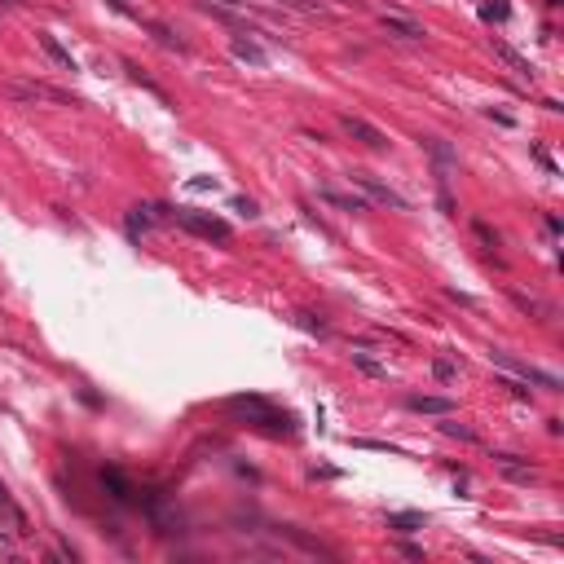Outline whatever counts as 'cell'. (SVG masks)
Listing matches in <instances>:
<instances>
[{
  "label": "cell",
  "mask_w": 564,
  "mask_h": 564,
  "mask_svg": "<svg viewBox=\"0 0 564 564\" xmlns=\"http://www.w3.org/2000/svg\"><path fill=\"white\" fill-rule=\"evenodd\" d=\"M5 97L23 102V106H36V102H54V106H75V97L71 93H62L54 84H45V80H5Z\"/></svg>",
  "instance_id": "obj_1"
},
{
  "label": "cell",
  "mask_w": 564,
  "mask_h": 564,
  "mask_svg": "<svg viewBox=\"0 0 564 564\" xmlns=\"http://www.w3.org/2000/svg\"><path fill=\"white\" fill-rule=\"evenodd\" d=\"M176 221H181L190 234L198 238H212V243H229V225L221 221V216H203V212H190V207H176Z\"/></svg>",
  "instance_id": "obj_2"
},
{
  "label": "cell",
  "mask_w": 564,
  "mask_h": 564,
  "mask_svg": "<svg viewBox=\"0 0 564 564\" xmlns=\"http://www.w3.org/2000/svg\"><path fill=\"white\" fill-rule=\"evenodd\" d=\"M229 410H243V414H252V419L260 423V427H269V432H287L291 427V414H278V410H269L260 397H234L229 401Z\"/></svg>",
  "instance_id": "obj_3"
},
{
  "label": "cell",
  "mask_w": 564,
  "mask_h": 564,
  "mask_svg": "<svg viewBox=\"0 0 564 564\" xmlns=\"http://www.w3.org/2000/svg\"><path fill=\"white\" fill-rule=\"evenodd\" d=\"M494 366H503V371H511V375H520L525 384H538V388H547V392H556V388H560L556 375H547V371H538V366H525V362H516V357H511V353H503V349H494Z\"/></svg>",
  "instance_id": "obj_4"
},
{
  "label": "cell",
  "mask_w": 564,
  "mask_h": 564,
  "mask_svg": "<svg viewBox=\"0 0 564 564\" xmlns=\"http://www.w3.org/2000/svg\"><path fill=\"white\" fill-rule=\"evenodd\" d=\"M340 128L349 132L353 141H362L366 150H388V137H384L371 119H362V115H340Z\"/></svg>",
  "instance_id": "obj_5"
},
{
  "label": "cell",
  "mask_w": 564,
  "mask_h": 564,
  "mask_svg": "<svg viewBox=\"0 0 564 564\" xmlns=\"http://www.w3.org/2000/svg\"><path fill=\"white\" fill-rule=\"evenodd\" d=\"M423 150L432 154V172H436V185H450V172L458 168V154H454V145H450V141H441V137H427V141H423Z\"/></svg>",
  "instance_id": "obj_6"
},
{
  "label": "cell",
  "mask_w": 564,
  "mask_h": 564,
  "mask_svg": "<svg viewBox=\"0 0 564 564\" xmlns=\"http://www.w3.org/2000/svg\"><path fill=\"white\" fill-rule=\"evenodd\" d=\"M349 181H357V185H362V190H366V194L375 198V203H384V207H392V212H406V198H401V194H397V190H388V185H384V181H379V176H371V172H353V176H349Z\"/></svg>",
  "instance_id": "obj_7"
},
{
  "label": "cell",
  "mask_w": 564,
  "mask_h": 564,
  "mask_svg": "<svg viewBox=\"0 0 564 564\" xmlns=\"http://www.w3.org/2000/svg\"><path fill=\"white\" fill-rule=\"evenodd\" d=\"M494 463H498V472H503L507 480H516V485H534V480H538V467L520 463L516 454H494Z\"/></svg>",
  "instance_id": "obj_8"
},
{
  "label": "cell",
  "mask_w": 564,
  "mask_h": 564,
  "mask_svg": "<svg viewBox=\"0 0 564 564\" xmlns=\"http://www.w3.org/2000/svg\"><path fill=\"white\" fill-rule=\"evenodd\" d=\"M406 406H410L414 414H454L450 397H423V392H414V397H406Z\"/></svg>",
  "instance_id": "obj_9"
},
{
  "label": "cell",
  "mask_w": 564,
  "mask_h": 564,
  "mask_svg": "<svg viewBox=\"0 0 564 564\" xmlns=\"http://www.w3.org/2000/svg\"><path fill=\"white\" fill-rule=\"evenodd\" d=\"M102 485L110 489L115 503H132V480L119 472V467H102Z\"/></svg>",
  "instance_id": "obj_10"
},
{
  "label": "cell",
  "mask_w": 564,
  "mask_h": 564,
  "mask_svg": "<svg viewBox=\"0 0 564 564\" xmlns=\"http://www.w3.org/2000/svg\"><path fill=\"white\" fill-rule=\"evenodd\" d=\"M36 40H40V49H45V54H49V62H58L62 71H75V58H71L67 49L58 45V36H49V31H36Z\"/></svg>",
  "instance_id": "obj_11"
},
{
  "label": "cell",
  "mask_w": 564,
  "mask_h": 564,
  "mask_svg": "<svg viewBox=\"0 0 564 564\" xmlns=\"http://www.w3.org/2000/svg\"><path fill=\"white\" fill-rule=\"evenodd\" d=\"M384 27H388L392 36H401V40H423V27L410 23V18H401V14H384Z\"/></svg>",
  "instance_id": "obj_12"
},
{
  "label": "cell",
  "mask_w": 564,
  "mask_h": 564,
  "mask_svg": "<svg viewBox=\"0 0 564 564\" xmlns=\"http://www.w3.org/2000/svg\"><path fill=\"white\" fill-rule=\"evenodd\" d=\"M494 54H498V58H503V62H507V67H511V71H516V75H520V80H534V67H529V62H525V58H520V54H516V49H507V45H503V40H494Z\"/></svg>",
  "instance_id": "obj_13"
},
{
  "label": "cell",
  "mask_w": 564,
  "mask_h": 564,
  "mask_svg": "<svg viewBox=\"0 0 564 564\" xmlns=\"http://www.w3.org/2000/svg\"><path fill=\"white\" fill-rule=\"evenodd\" d=\"M322 198H327L331 207H340V212H366V198H357V194H344V190H322Z\"/></svg>",
  "instance_id": "obj_14"
},
{
  "label": "cell",
  "mask_w": 564,
  "mask_h": 564,
  "mask_svg": "<svg viewBox=\"0 0 564 564\" xmlns=\"http://www.w3.org/2000/svg\"><path fill=\"white\" fill-rule=\"evenodd\" d=\"M234 58H243V62H252V67H265L269 54L256 45V40H243V36H234Z\"/></svg>",
  "instance_id": "obj_15"
},
{
  "label": "cell",
  "mask_w": 564,
  "mask_h": 564,
  "mask_svg": "<svg viewBox=\"0 0 564 564\" xmlns=\"http://www.w3.org/2000/svg\"><path fill=\"white\" fill-rule=\"evenodd\" d=\"M282 534H287L291 542H300V547H305V551H313V556H327V560H336V551H331V547H322V542H318V538H309V534H300V529H296V525H282Z\"/></svg>",
  "instance_id": "obj_16"
},
{
  "label": "cell",
  "mask_w": 564,
  "mask_h": 564,
  "mask_svg": "<svg viewBox=\"0 0 564 564\" xmlns=\"http://www.w3.org/2000/svg\"><path fill=\"white\" fill-rule=\"evenodd\" d=\"M137 23H141L145 31H150V36H154V40H159V45H163V49H176V54H185V45H181V40H176V36H172V27H163V23H150V18H137Z\"/></svg>",
  "instance_id": "obj_17"
},
{
  "label": "cell",
  "mask_w": 564,
  "mask_h": 564,
  "mask_svg": "<svg viewBox=\"0 0 564 564\" xmlns=\"http://www.w3.org/2000/svg\"><path fill=\"white\" fill-rule=\"evenodd\" d=\"M353 366H357L362 375H375V379H384V375H388V366H384L379 357H371L366 349H353Z\"/></svg>",
  "instance_id": "obj_18"
},
{
  "label": "cell",
  "mask_w": 564,
  "mask_h": 564,
  "mask_svg": "<svg viewBox=\"0 0 564 564\" xmlns=\"http://www.w3.org/2000/svg\"><path fill=\"white\" fill-rule=\"evenodd\" d=\"M388 529H397V534H414V529H423V516L419 511H392Z\"/></svg>",
  "instance_id": "obj_19"
},
{
  "label": "cell",
  "mask_w": 564,
  "mask_h": 564,
  "mask_svg": "<svg viewBox=\"0 0 564 564\" xmlns=\"http://www.w3.org/2000/svg\"><path fill=\"white\" fill-rule=\"evenodd\" d=\"M124 71H128V75H132V84H141L145 93H150V97H159V102H168V93H163L159 84H154V80H150V75H145V71L137 67V62H124Z\"/></svg>",
  "instance_id": "obj_20"
},
{
  "label": "cell",
  "mask_w": 564,
  "mask_h": 564,
  "mask_svg": "<svg viewBox=\"0 0 564 564\" xmlns=\"http://www.w3.org/2000/svg\"><path fill=\"white\" fill-rule=\"evenodd\" d=\"M511 300H516V305H520V309H525V313H534V318H538V322H551V309H547V305H542V300H538V296H525V291H511Z\"/></svg>",
  "instance_id": "obj_21"
},
{
  "label": "cell",
  "mask_w": 564,
  "mask_h": 564,
  "mask_svg": "<svg viewBox=\"0 0 564 564\" xmlns=\"http://www.w3.org/2000/svg\"><path fill=\"white\" fill-rule=\"evenodd\" d=\"M145 229H150V216H145V207H132V212H128V234L137 238V234H145Z\"/></svg>",
  "instance_id": "obj_22"
},
{
  "label": "cell",
  "mask_w": 564,
  "mask_h": 564,
  "mask_svg": "<svg viewBox=\"0 0 564 564\" xmlns=\"http://www.w3.org/2000/svg\"><path fill=\"white\" fill-rule=\"evenodd\" d=\"M480 18H485V23H503V18H507V0H494V5H485V9H480Z\"/></svg>",
  "instance_id": "obj_23"
},
{
  "label": "cell",
  "mask_w": 564,
  "mask_h": 564,
  "mask_svg": "<svg viewBox=\"0 0 564 564\" xmlns=\"http://www.w3.org/2000/svg\"><path fill=\"white\" fill-rule=\"evenodd\" d=\"M296 322H300L305 331H313V336H327V322H322V318H313V313H296Z\"/></svg>",
  "instance_id": "obj_24"
},
{
  "label": "cell",
  "mask_w": 564,
  "mask_h": 564,
  "mask_svg": "<svg viewBox=\"0 0 564 564\" xmlns=\"http://www.w3.org/2000/svg\"><path fill=\"white\" fill-rule=\"evenodd\" d=\"M441 432L445 436H458V441H476V432H472V427H463V423H441Z\"/></svg>",
  "instance_id": "obj_25"
},
{
  "label": "cell",
  "mask_w": 564,
  "mask_h": 564,
  "mask_svg": "<svg viewBox=\"0 0 564 564\" xmlns=\"http://www.w3.org/2000/svg\"><path fill=\"white\" fill-rule=\"evenodd\" d=\"M432 375H436V379H441V384H450V379H454V362L436 357V362H432Z\"/></svg>",
  "instance_id": "obj_26"
},
{
  "label": "cell",
  "mask_w": 564,
  "mask_h": 564,
  "mask_svg": "<svg viewBox=\"0 0 564 564\" xmlns=\"http://www.w3.org/2000/svg\"><path fill=\"white\" fill-rule=\"evenodd\" d=\"M472 229H476V238H480V243H485V247H498V234H494V229H489L485 221H476Z\"/></svg>",
  "instance_id": "obj_27"
},
{
  "label": "cell",
  "mask_w": 564,
  "mask_h": 564,
  "mask_svg": "<svg viewBox=\"0 0 564 564\" xmlns=\"http://www.w3.org/2000/svg\"><path fill=\"white\" fill-rule=\"evenodd\" d=\"M234 212H243V216H256V203H252V198H243V194H238V198H234Z\"/></svg>",
  "instance_id": "obj_28"
},
{
  "label": "cell",
  "mask_w": 564,
  "mask_h": 564,
  "mask_svg": "<svg viewBox=\"0 0 564 564\" xmlns=\"http://www.w3.org/2000/svg\"><path fill=\"white\" fill-rule=\"evenodd\" d=\"M489 119H494V124H503V128H511V124H516V119H511V115H503V110H494V106H489Z\"/></svg>",
  "instance_id": "obj_29"
},
{
  "label": "cell",
  "mask_w": 564,
  "mask_h": 564,
  "mask_svg": "<svg viewBox=\"0 0 564 564\" xmlns=\"http://www.w3.org/2000/svg\"><path fill=\"white\" fill-rule=\"evenodd\" d=\"M534 154H538V163H542V168H547V172H556V159H551L547 150H534Z\"/></svg>",
  "instance_id": "obj_30"
},
{
  "label": "cell",
  "mask_w": 564,
  "mask_h": 564,
  "mask_svg": "<svg viewBox=\"0 0 564 564\" xmlns=\"http://www.w3.org/2000/svg\"><path fill=\"white\" fill-rule=\"evenodd\" d=\"M216 5H229V9H238V5H243V0H216Z\"/></svg>",
  "instance_id": "obj_31"
},
{
  "label": "cell",
  "mask_w": 564,
  "mask_h": 564,
  "mask_svg": "<svg viewBox=\"0 0 564 564\" xmlns=\"http://www.w3.org/2000/svg\"><path fill=\"white\" fill-rule=\"evenodd\" d=\"M0 5H18V0H0Z\"/></svg>",
  "instance_id": "obj_32"
}]
</instances>
